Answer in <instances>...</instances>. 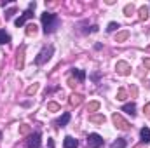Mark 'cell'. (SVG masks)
<instances>
[{
  "mask_svg": "<svg viewBox=\"0 0 150 148\" xmlns=\"http://www.w3.org/2000/svg\"><path fill=\"white\" fill-rule=\"evenodd\" d=\"M42 26H44V32H45V33H52V32L59 26L58 16L52 14V12H44V14H42Z\"/></svg>",
  "mask_w": 150,
  "mask_h": 148,
  "instance_id": "1",
  "label": "cell"
},
{
  "mask_svg": "<svg viewBox=\"0 0 150 148\" xmlns=\"http://www.w3.org/2000/svg\"><path fill=\"white\" fill-rule=\"evenodd\" d=\"M33 9H35V2H32V4H30V7H28V11H25V12L16 19V26H18V28H19V26H23L30 18H33Z\"/></svg>",
  "mask_w": 150,
  "mask_h": 148,
  "instance_id": "2",
  "label": "cell"
},
{
  "mask_svg": "<svg viewBox=\"0 0 150 148\" xmlns=\"http://www.w3.org/2000/svg\"><path fill=\"white\" fill-rule=\"evenodd\" d=\"M52 52H54V49H52V45H49V47H44L40 52H38V56L35 58V63L37 65H44L51 56H52Z\"/></svg>",
  "mask_w": 150,
  "mask_h": 148,
  "instance_id": "3",
  "label": "cell"
},
{
  "mask_svg": "<svg viewBox=\"0 0 150 148\" xmlns=\"http://www.w3.org/2000/svg\"><path fill=\"white\" fill-rule=\"evenodd\" d=\"M112 120H113V124H115V127H117V129H120V131H129V127H131V125H129V122H126L119 113H113Z\"/></svg>",
  "mask_w": 150,
  "mask_h": 148,
  "instance_id": "4",
  "label": "cell"
},
{
  "mask_svg": "<svg viewBox=\"0 0 150 148\" xmlns=\"http://www.w3.org/2000/svg\"><path fill=\"white\" fill-rule=\"evenodd\" d=\"M103 145V138L100 134H89L87 136V148H100Z\"/></svg>",
  "mask_w": 150,
  "mask_h": 148,
  "instance_id": "5",
  "label": "cell"
},
{
  "mask_svg": "<svg viewBox=\"0 0 150 148\" xmlns=\"http://www.w3.org/2000/svg\"><path fill=\"white\" fill-rule=\"evenodd\" d=\"M26 148H40V134L38 132L30 134V138L26 141Z\"/></svg>",
  "mask_w": 150,
  "mask_h": 148,
  "instance_id": "6",
  "label": "cell"
},
{
  "mask_svg": "<svg viewBox=\"0 0 150 148\" xmlns=\"http://www.w3.org/2000/svg\"><path fill=\"white\" fill-rule=\"evenodd\" d=\"M115 70H117V73H119V75H129L131 66H129L126 61H119V63L115 65Z\"/></svg>",
  "mask_w": 150,
  "mask_h": 148,
  "instance_id": "7",
  "label": "cell"
},
{
  "mask_svg": "<svg viewBox=\"0 0 150 148\" xmlns=\"http://www.w3.org/2000/svg\"><path fill=\"white\" fill-rule=\"evenodd\" d=\"M16 65H18L19 70L25 66V45H21L19 51H18V61H16Z\"/></svg>",
  "mask_w": 150,
  "mask_h": 148,
  "instance_id": "8",
  "label": "cell"
},
{
  "mask_svg": "<svg viewBox=\"0 0 150 148\" xmlns=\"http://www.w3.org/2000/svg\"><path fill=\"white\" fill-rule=\"evenodd\" d=\"M77 147H79V141L75 138H72V136L65 138V148H77Z\"/></svg>",
  "mask_w": 150,
  "mask_h": 148,
  "instance_id": "9",
  "label": "cell"
},
{
  "mask_svg": "<svg viewBox=\"0 0 150 148\" xmlns=\"http://www.w3.org/2000/svg\"><path fill=\"white\" fill-rule=\"evenodd\" d=\"M122 110L126 111V113H129L131 117H134V115H136V105H134V103H127V105L122 106Z\"/></svg>",
  "mask_w": 150,
  "mask_h": 148,
  "instance_id": "10",
  "label": "cell"
},
{
  "mask_svg": "<svg viewBox=\"0 0 150 148\" xmlns=\"http://www.w3.org/2000/svg\"><path fill=\"white\" fill-rule=\"evenodd\" d=\"M138 14H140V19H142V21L149 19V7H147V5H142V7L138 9Z\"/></svg>",
  "mask_w": 150,
  "mask_h": 148,
  "instance_id": "11",
  "label": "cell"
},
{
  "mask_svg": "<svg viewBox=\"0 0 150 148\" xmlns=\"http://www.w3.org/2000/svg\"><path fill=\"white\" fill-rule=\"evenodd\" d=\"M140 134H142V141L143 143H150V129L149 127H143L140 131Z\"/></svg>",
  "mask_w": 150,
  "mask_h": 148,
  "instance_id": "12",
  "label": "cell"
},
{
  "mask_svg": "<svg viewBox=\"0 0 150 148\" xmlns=\"http://www.w3.org/2000/svg\"><path fill=\"white\" fill-rule=\"evenodd\" d=\"M68 122H70V113H63V117L56 122V125H58V127H63V125H67Z\"/></svg>",
  "mask_w": 150,
  "mask_h": 148,
  "instance_id": "13",
  "label": "cell"
},
{
  "mask_svg": "<svg viewBox=\"0 0 150 148\" xmlns=\"http://www.w3.org/2000/svg\"><path fill=\"white\" fill-rule=\"evenodd\" d=\"M89 120L93 122V124H105V115H91L89 117Z\"/></svg>",
  "mask_w": 150,
  "mask_h": 148,
  "instance_id": "14",
  "label": "cell"
},
{
  "mask_svg": "<svg viewBox=\"0 0 150 148\" xmlns=\"http://www.w3.org/2000/svg\"><path fill=\"white\" fill-rule=\"evenodd\" d=\"M82 99H84V98H82L80 94H72V96H70V105H72V106H77V105L82 103Z\"/></svg>",
  "mask_w": 150,
  "mask_h": 148,
  "instance_id": "15",
  "label": "cell"
},
{
  "mask_svg": "<svg viewBox=\"0 0 150 148\" xmlns=\"http://www.w3.org/2000/svg\"><path fill=\"white\" fill-rule=\"evenodd\" d=\"M74 77H77L79 82H84L86 80V72L84 70H79V68H74Z\"/></svg>",
  "mask_w": 150,
  "mask_h": 148,
  "instance_id": "16",
  "label": "cell"
},
{
  "mask_svg": "<svg viewBox=\"0 0 150 148\" xmlns=\"http://www.w3.org/2000/svg\"><path fill=\"white\" fill-rule=\"evenodd\" d=\"M127 38H129V32H120V33H117L115 42H124V40H127Z\"/></svg>",
  "mask_w": 150,
  "mask_h": 148,
  "instance_id": "17",
  "label": "cell"
},
{
  "mask_svg": "<svg viewBox=\"0 0 150 148\" xmlns=\"http://www.w3.org/2000/svg\"><path fill=\"white\" fill-rule=\"evenodd\" d=\"M35 33H37V25H35V23H33V25H28V26H26V35L32 37V35H35Z\"/></svg>",
  "mask_w": 150,
  "mask_h": 148,
  "instance_id": "18",
  "label": "cell"
},
{
  "mask_svg": "<svg viewBox=\"0 0 150 148\" xmlns=\"http://www.w3.org/2000/svg\"><path fill=\"white\" fill-rule=\"evenodd\" d=\"M7 42H11V35L5 33L4 30H0V44H7Z\"/></svg>",
  "mask_w": 150,
  "mask_h": 148,
  "instance_id": "19",
  "label": "cell"
},
{
  "mask_svg": "<svg viewBox=\"0 0 150 148\" xmlns=\"http://www.w3.org/2000/svg\"><path fill=\"white\" fill-rule=\"evenodd\" d=\"M126 145H127V143H126V140H124V138H119V140L112 145V148H124Z\"/></svg>",
  "mask_w": 150,
  "mask_h": 148,
  "instance_id": "20",
  "label": "cell"
},
{
  "mask_svg": "<svg viewBox=\"0 0 150 148\" xmlns=\"http://www.w3.org/2000/svg\"><path fill=\"white\" fill-rule=\"evenodd\" d=\"M133 12H134V5H133V4H127V5L124 7V14H126V16H131Z\"/></svg>",
  "mask_w": 150,
  "mask_h": 148,
  "instance_id": "21",
  "label": "cell"
},
{
  "mask_svg": "<svg viewBox=\"0 0 150 148\" xmlns=\"http://www.w3.org/2000/svg\"><path fill=\"white\" fill-rule=\"evenodd\" d=\"M30 125H26V124H23L21 127H19V134H23V136H26V134H30Z\"/></svg>",
  "mask_w": 150,
  "mask_h": 148,
  "instance_id": "22",
  "label": "cell"
},
{
  "mask_svg": "<svg viewBox=\"0 0 150 148\" xmlns=\"http://www.w3.org/2000/svg\"><path fill=\"white\" fill-rule=\"evenodd\" d=\"M98 108H100V103L98 101H93V103L87 105V111H96Z\"/></svg>",
  "mask_w": 150,
  "mask_h": 148,
  "instance_id": "23",
  "label": "cell"
},
{
  "mask_svg": "<svg viewBox=\"0 0 150 148\" xmlns=\"http://www.w3.org/2000/svg\"><path fill=\"white\" fill-rule=\"evenodd\" d=\"M37 91H38V85H37V84H33V85H30V87L26 89V94H30V96H32V94H35Z\"/></svg>",
  "mask_w": 150,
  "mask_h": 148,
  "instance_id": "24",
  "label": "cell"
},
{
  "mask_svg": "<svg viewBox=\"0 0 150 148\" xmlns=\"http://www.w3.org/2000/svg\"><path fill=\"white\" fill-rule=\"evenodd\" d=\"M47 110L49 111H58L59 110V105H58V103H47Z\"/></svg>",
  "mask_w": 150,
  "mask_h": 148,
  "instance_id": "25",
  "label": "cell"
},
{
  "mask_svg": "<svg viewBox=\"0 0 150 148\" xmlns=\"http://www.w3.org/2000/svg\"><path fill=\"white\" fill-rule=\"evenodd\" d=\"M127 96H126V91L124 89H119V92H117V99H120V101H124Z\"/></svg>",
  "mask_w": 150,
  "mask_h": 148,
  "instance_id": "26",
  "label": "cell"
},
{
  "mask_svg": "<svg viewBox=\"0 0 150 148\" xmlns=\"http://www.w3.org/2000/svg\"><path fill=\"white\" fill-rule=\"evenodd\" d=\"M117 28H119V23H110L108 28H107V32H115Z\"/></svg>",
  "mask_w": 150,
  "mask_h": 148,
  "instance_id": "27",
  "label": "cell"
},
{
  "mask_svg": "<svg viewBox=\"0 0 150 148\" xmlns=\"http://www.w3.org/2000/svg\"><path fill=\"white\" fill-rule=\"evenodd\" d=\"M12 14H16V7H11V9L5 12V18L9 19V18H12Z\"/></svg>",
  "mask_w": 150,
  "mask_h": 148,
  "instance_id": "28",
  "label": "cell"
},
{
  "mask_svg": "<svg viewBox=\"0 0 150 148\" xmlns=\"http://www.w3.org/2000/svg\"><path fill=\"white\" fill-rule=\"evenodd\" d=\"M145 115H147V118H150V103L145 106Z\"/></svg>",
  "mask_w": 150,
  "mask_h": 148,
  "instance_id": "29",
  "label": "cell"
},
{
  "mask_svg": "<svg viewBox=\"0 0 150 148\" xmlns=\"http://www.w3.org/2000/svg\"><path fill=\"white\" fill-rule=\"evenodd\" d=\"M143 66H145V68H150V59H149V58H147V59H143Z\"/></svg>",
  "mask_w": 150,
  "mask_h": 148,
  "instance_id": "30",
  "label": "cell"
},
{
  "mask_svg": "<svg viewBox=\"0 0 150 148\" xmlns=\"http://www.w3.org/2000/svg\"><path fill=\"white\" fill-rule=\"evenodd\" d=\"M47 145H49V148H54V141H52V140H49V141H47Z\"/></svg>",
  "mask_w": 150,
  "mask_h": 148,
  "instance_id": "31",
  "label": "cell"
},
{
  "mask_svg": "<svg viewBox=\"0 0 150 148\" xmlns=\"http://www.w3.org/2000/svg\"><path fill=\"white\" fill-rule=\"evenodd\" d=\"M68 85H72V87L75 85V80H74V78H70V80H68Z\"/></svg>",
  "mask_w": 150,
  "mask_h": 148,
  "instance_id": "32",
  "label": "cell"
},
{
  "mask_svg": "<svg viewBox=\"0 0 150 148\" xmlns=\"http://www.w3.org/2000/svg\"><path fill=\"white\" fill-rule=\"evenodd\" d=\"M134 148H147V147H145V143H143V145H136Z\"/></svg>",
  "mask_w": 150,
  "mask_h": 148,
  "instance_id": "33",
  "label": "cell"
},
{
  "mask_svg": "<svg viewBox=\"0 0 150 148\" xmlns=\"http://www.w3.org/2000/svg\"><path fill=\"white\" fill-rule=\"evenodd\" d=\"M0 140H2V132H0Z\"/></svg>",
  "mask_w": 150,
  "mask_h": 148,
  "instance_id": "34",
  "label": "cell"
},
{
  "mask_svg": "<svg viewBox=\"0 0 150 148\" xmlns=\"http://www.w3.org/2000/svg\"><path fill=\"white\" fill-rule=\"evenodd\" d=\"M149 49H150V47H149Z\"/></svg>",
  "mask_w": 150,
  "mask_h": 148,
  "instance_id": "35",
  "label": "cell"
}]
</instances>
